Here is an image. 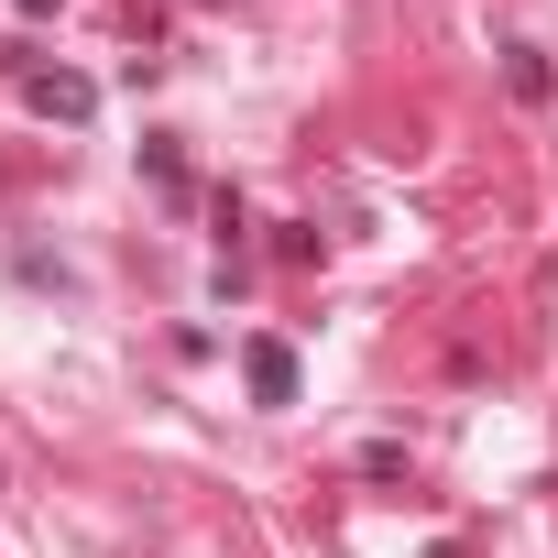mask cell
<instances>
[{"mask_svg": "<svg viewBox=\"0 0 558 558\" xmlns=\"http://www.w3.org/2000/svg\"><path fill=\"white\" fill-rule=\"evenodd\" d=\"M23 99H34L45 121H88V110H99V88H88V77H66V66H34V56H23Z\"/></svg>", "mask_w": 558, "mask_h": 558, "instance_id": "cell-1", "label": "cell"}, {"mask_svg": "<svg viewBox=\"0 0 558 558\" xmlns=\"http://www.w3.org/2000/svg\"><path fill=\"white\" fill-rule=\"evenodd\" d=\"M241 384H252V405H296V351L286 340H241Z\"/></svg>", "mask_w": 558, "mask_h": 558, "instance_id": "cell-2", "label": "cell"}, {"mask_svg": "<svg viewBox=\"0 0 558 558\" xmlns=\"http://www.w3.org/2000/svg\"><path fill=\"white\" fill-rule=\"evenodd\" d=\"M504 88H514V99H525V110H536V99H547V88H558V77H547V56H536V45H514V56H504Z\"/></svg>", "mask_w": 558, "mask_h": 558, "instance_id": "cell-3", "label": "cell"}, {"mask_svg": "<svg viewBox=\"0 0 558 558\" xmlns=\"http://www.w3.org/2000/svg\"><path fill=\"white\" fill-rule=\"evenodd\" d=\"M143 175H154L165 197H186V154H175V143H143Z\"/></svg>", "mask_w": 558, "mask_h": 558, "instance_id": "cell-4", "label": "cell"}, {"mask_svg": "<svg viewBox=\"0 0 558 558\" xmlns=\"http://www.w3.org/2000/svg\"><path fill=\"white\" fill-rule=\"evenodd\" d=\"M56 12H66V0H23V23H56Z\"/></svg>", "mask_w": 558, "mask_h": 558, "instance_id": "cell-5", "label": "cell"}]
</instances>
